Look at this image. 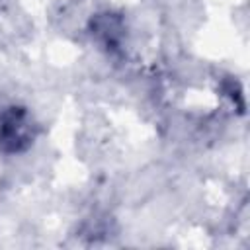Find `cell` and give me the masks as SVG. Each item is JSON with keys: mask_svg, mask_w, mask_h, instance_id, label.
<instances>
[{"mask_svg": "<svg viewBox=\"0 0 250 250\" xmlns=\"http://www.w3.org/2000/svg\"><path fill=\"white\" fill-rule=\"evenodd\" d=\"M35 141V123L21 105H8L0 111V150L21 154Z\"/></svg>", "mask_w": 250, "mask_h": 250, "instance_id": "1", "label": "cell"}, {"mask_svg": "<svg viewBox=\"0 0 250 250\" xmlns=\"http://www.w3.org/2000/svg\"><path fill=\"white\" fill-rule=\"evenodd\" d=\"M92 33H96L102 43L107 47V49H117L119 45V39H121V21L115 20L113 16H98L94 21H92Z\"/></svg>", "mask_w": 250, "mask_h": 250, "instance_id": "2", "label": "cell"}]
</instances>
